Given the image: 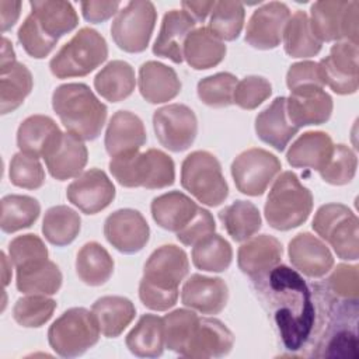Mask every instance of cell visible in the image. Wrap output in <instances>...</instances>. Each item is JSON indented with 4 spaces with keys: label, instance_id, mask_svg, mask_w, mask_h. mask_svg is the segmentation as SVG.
<instances>
[{
    "label": "cell",
    "instance_id": "cell-39",
    "mask_svg": "<svg viewBox=\"0 0 359 359\" xmlns=\"http://www.w3.org/2000/svg\"><path fill=\"white\" fill-rule=\"evenodd\" d=\"M226 231L234 241L251 238L262 224L258 208L248 201H236L219 212Z\"/></svg>",
    "mask_w": 359,
    "mask_h": 359
},
{
    "label": "cell",
    "instance_id": "cell-8",
    "mask_svg": "<svg viewBox=\"0 0 359 359\" xmlns=\"http://www.w3.org/2000/svg\"><path fill=\"white\" fill-rule=\"evenodd\" d=\"M356 0H320L311 4L310 27L314 36L323 43L349 41L358 43Z\"/></svg>",
    "mask_w": 359,
    "mask_h": 359
},
{
    "label": "cell",
    "instance_id": "cell-56",
    "mask_svg": "<svg viewBox=\"0 0 359 359\" xmlns=\"http://www.w3.org/2000/svg\"><path fill=\"white\" fill-rule=\"evenodd\" d=\"M21 11V1L0 0V18H1V32L10 29L18 20Z\"/></svg>",
    "mask_w": 359,
    "mask_h": 359
},
{
    "label": "cell",
    "instance_id": "cell-36",
    "mask_svg": "<svg viewBox=\"0 0 359 359\" xmlns=\"http://www.w3.org/2000/svg\"><path fill=\"white\" fill-rule=\"evenodd\" d=\"M76 272L86 285L101 286L114 272V259L98 243H86L76 257Z\"/></svg>",
    "mask_w": 359,
    "mask_h": 359
},
{
    "label": "cell",
    "instance_id": "cell-7",
    "mask_svg": "<svg viewBox=\"0 0 359 359\" xmlns=\"http://www.w3.org/2000/svg\"><path fill=\"white\" fill-rule=\"evenodd\" d=\"M314 231L325 240L341 259L356 261L359 257L358 217L342 203H327L318 208L313 219Z\"/></svg>",
    "mask_w": 359,
    "mask_h": 359
},
{
    "label": "cell",
    "instance_id": "cell-59",
    "mask_svg": "<svg viewBox=\"0 0 359 359\" xmlns=\"http://www.w3.org/2000/svg\"><path fill=\"white\" fill-rule=\"evenodd\" d=\"M1 258H3V264H4V280H3V283H4V286H6V285H8L10 276L7 275V272H8V268L6 266V255H4V252H1Z\"/></svg>",
    "mask_w": 359,
    "mask_h": 359
},
{
    "label": "cell",
    "instance_id": "cell-6",
    "mask_svg": "<svg viewBox=\"0 0 359 359\" xmlns=\"http://www.w3.org/2000/svg\"><path fill=\"white\" fill-rule=\"evenodd\" d=\"M100 327L93 314L84 307L66 310L48 330L50 348L63 358L83 355L100 339Z\"/></svg>",
    "mask_w": 359,
    "mask_h": 359
},
{
    "label": "cell",
    "instance_id": "cell-18",
    "mask_svg": "<svg viewBox=\"0 0 359 359\" xmlns=\"http://www.w3.org/2000/svg\"><path fill=\"white\" fill-rule=\"evenodd\" d=\"M233 344V332L220 320L199 317L182 356L194 359L222 358L231 351Z\"/></svg>",
    "mask_w": 359,
    "mask_h": 359
},
{
    "label": "cell",
    "instance_id": "cell-41",
    "mask_svg": "<svg viewBox=\"0 0 359 359\" xmlns=\"http://www.w3.org/2000/svg\"><path fill=\"white\" fill-rule=\"evenodd\" d=\"M41 213L39 202L28 195H6L1 199L0 227L4 233H15L31 227Z\"/></svg>",
    "mask_w": 359,
    "mask_h": 359
},
{
    "label": "cell",
    "instance_id": "cell-25",
    "mask_svg": "<svg viewBox=\"0 0 359 359\" xmlns=\"http://www.w3.org/2000/svg\"><path fill=\"white\" fill-rule=\"evenodd\" d=\"M139 91L150 104H163L175 98L181 91V81L175 70L161 62L149 60L139 69Z\"/></svg>",
    "mask_w": 359,
    "mask_h": 359
},
{
    "label": "cell",
    "instance_id": "cell-26",
    "mask_svg": "<svg viewBox=\"0 0 359 359\" xmlns=\"http://www.w3.org/2000/svg\"><path fill=\"white\" fill-rule=\"evenodd\" d=\"M257 136L278 151H283L290 139L299 132L286 112V98L276 97L264 111L255 118Z\"/></svg>",
    "mask_w": 359,
    "mask_h": 359
},
{
    "label": "cell",
    "instance_id": "cell-51",
    "mask_svg": "<svg viewBox=\"0 0 359 359\" xmlns=\"http://www.w3.org/2000/svg\"><path fill=\"white\" fill-rule=\"evenodd\" d=\"M272 94L271 83L261 76H247L237 83L233 104L243 109H255Z\"/></svg>",
    "mask_w": 359,
    "mask_h": 359
},
{
    "label": "cell",
    "instance_id": "cell-10",
    "mask_svg": "<svg viewBox=\"0 0 359 359\" xmlns=\"http://www.w3.org/2000/svg\"><path fill=\"white\" fill-rule=\"evenodd\" d=\"M282 165L268 150L252 147L240 153L231 163V175L237 189L248 196L262 195Z\"/></svg>",
    "mask_w": 359,
    "mask_h": 359
},
{
    "label": "cell",
    "instance_id": "cell-46",
    "mask_svg": "<svg viewBox=\"0 0 359 359\" xmlns=\"http://www.w3.org/2000/svg\"><path fill=\"white\" fill-rule=\"evenodd\" d=\"M56 309V302L45 294H29L15 302L14 320L25 328H38L48 323Z\"/></svg>",
    "mask_w": 359,
    "mask_h": 359
},
{
    "label": "cell",
    "instance_id": "cell-1",
    "mask_svg": "<svg viewBox=\"0 0 359 359\" xmlns=\"http://www.w3.org/2000/svg\"><path fill=\"white\" fill-rule=\"evenodd\" d=\"M52 108L69 133L94 140L107 121V107L84 83H66L55 88Z\"/></svg>",
    "mask_w": 359,
    "mask_h": 359
},
{
    "label": "cell",
    "instance_id": "cell-14",
    "mask_svg": "<svg viewBox=\"0 0 359 359\" xmlns=\"http://www.w3.org/2000/svg\"><path fill=\"white\" fill-rule=\"evenodd\" d=\"M104 236L119 252L135 254L147 244L150 227L139 210L125 208L115 210L105 219Z\"/></svg>",
    "mask_w": 359,
    "mask_h": 359
},
{
    "label": "cell",
    "instance_id": "cell-43",
    "mask_svg": "<svg viewBox=\"0 0 359 359\" xmlns=\"http://www.w3.org/2000/svg\"><path fill=\"white\" fill-rule=\"evenodd\" d=\"M244 17L245 11L243 3L220 0L215 3L208 28L220 41H234L243 29Z\"/></svg>",
    "mask_w": 359,
    "mask_h": 359
},
{
    "label": "cell",
    "instance_id": "cell-44",
    "mask_svg": "<svg viewBox=\"0 0 359 359\" xmlns=\"http://www.w3.org/2000/svg\"><path fill=\"white\" fill-rule=\"evenodd\" d=\"M199 317L187 309H177L163 317L164 342L170 351L184 355Z\"/></svg>",
    "mask_w": 359,
    "mask_h": 359
},
{
    "label": "cell",
    "instance_id": "cell-22",
    "mask_svg": "<svg viewBox=\"0 0 359 359\" xmlns=\"http://www.w3.org/2000/svg\"><path fill=\"white\" fill-rule=\"evenodd\" d=\"M62 135L63 132L50 116L31 115L18 126L17 146L25 154L43 158L59 143Z\"/></svg>",
    "mask_w": 359,
    "mask_h": 359
},
{
    "label": "cell",
    "instance_id": "cell-55",
    "mask_svg": "<svg viewBox=\"0 0 359 359\" xmlns=\"http://www.w3.org/2000/svg\"><path fill=\"white\" fill-rule=\"evenodd\" d=\"M121 1H81V13L86 21L93 24H100L109 20L118 13Z\"/></svg>",
    "mask_w": 359,
    "mask_h": 359
},
{
    "label": "cell",
    "instance_id": "cell-54",
    "mask_svg": "<svg viewBox=\"0 0 359 359\" xmlns=\"http://www.w3.org/2000/svg\"><path fill=\"white\" fill-rule=\"evenodd\" d=\"M286 84L290 91L306 86L324 87L318 63L309 60L293 63L287 70Z\"/></svg>",
    "mask_w": 359,
    "mask_h": 359
},
{
    "label": "cell",
    "instance_id": "cell-30",
    "mask_svg": "<svg viewBox=\"0 0 359 359\" xmlns=\"http://www.w3.org/2000/svg\"><path fill=\"white\" fill-rule=\"evenodd\" d=\"M29 6L39 28L55 41L72 32L79 24L77 13L69 1L32 0Z\"/></svg>",
    "mask_w": 359,
    "mask_h": 359
},
{
    "label": "cell",
    "instance_id": "cell-50",
    "mask_svg": "<svg viewBox=\"0 0 359 359\" xmlns=\"http://www.w3.org/2000/svg\"><path fill=\"white\" fill-rule=\"evenodd\" d=\"M10 261L15 268H22L48 259V248L36 234H22L8 244Z\"/></svg>",
    "mask_w": 359,
    "mask_h": 359
},
{
    "label": "cell",
    "instance_id": "cell-27",
    "mask_svg": "<svg viewBox=\"0 0 359 359\" xmlns=\"http://www.w3.org/2000/svg\"><path fill=\"white\" fill-rule=\"evenodd\" d=\"M87 158L88 151L83 140L69 132L63 133L53 150L43 157L49 174L59 181L79 177L87 164Z\"/></svg>",
    "mask_w": 359,
    "mask_h": 359
},
{
    "label": "cell",
    "instance_id": "cell-37",
    "mask_svg": "<svg viewBox=\"0 0 359 359\" xmlns=\"http://www.w3.org/2000/svg\"><path fill=\"white\" fill-rule=\"evenodd\" d=\"M34 86L28 67L15 62L0 69V112L6 115L15 111L29 95Z\"/></svg>",
    "mask_w": 359,
    "mask_h": 359
},
{
    "label": "cell",
    "instance_id": "cell-9",
    "mask_svg": "<svg viewBox=\"0 0 359 359\" xmlns=\"http://www.w3.org/2000/svg\"><path fill=\"white\" fill-rule=\"evenodd\" d=\"M157 11L149 0L129 1L118 11L111 25V35L116 46L129 53H139L149 46Z\"/></svg>",
    "mask_w": 359,
    "mask_h": 359
},
{
    "label": "cell",
    "instance_id": "cell-53",
    "mask_svg": "<svg viewBox=\"0 0 359 359\" xmlns=\"http://www.w3.org/2000/svg\"><path fill=\"white\" fill-rule=\"evenodd\" d=\"M328 283L331 289L341 297L356 299L358 297V265L339 264L331 273Z\"/></svg>",
    "mask_w": 359,
    "mask_h": 359
},
{
    "label": "cell",
    "instance_id": "cell-5",
    "mask_svg": "<svg viewBox=\"0 0 359 359\" xmlns=\"http://www.w3.org/2000/svg\"><path fill=\"white\" fill-rule=\"evenodd\" d=\"M181 185L202 205L219 206L229 195V187L219 160L209 151L189 153L181 165Z\"/></svg>",
    "mask_w": 359,
    "mask_h": 359
},
{
    "label": "cell",
    "instance_id": "cell-13",
    "mask_svg": "<svg viewBox=\"0 0 359 359\" xmlns=\"http://www.w3.org/2000/svg\"><path fill=\"white\" fill-rule=\"evenodd\" d=\"M188 269L187 252L174 244H165L150 254L140 282L157 289L178 292V285L187 276Z\"/></svg>",
    "mask_w": 359,
    "mask_h": 359
},
{
    "label": "cell",
    "instance_id": "cell-4",
    "mask_svg": "<svg viewBox=\"0 0 359 359\" xmlns=\"http://www.w3.org/2000/svg\"><path fill=\"white\" fill-rule=\"evenodd\" d=\"M107 57L105 38L98 31L84 27L50 59L49 69L57 79L83 77L95 70Z\"/></svg>",
    "mask_w": 359,
    "mask_h": 359
},
{
    "label": "cell",
    "instance_id": "cell-47",
    "mask_svg": "<svg viewBox=\"0 0 359 359\" xmlns=\"http://www.w3.org/2000/svg\"><path fill=\"white\" fill-rule=\"evenodd\" d=\"M356 167L358 158L355 151L345 144H334L331 157L318 172L331 185H345L353 180Z\"/></svg>",
    "mask_w": 359,
    "mask_h": 359
},
{
    "label": "cell",
    "instance_id": "cell-52",
    "mask_svg": "<svg viewBox=\"0 0 359 359\" xmlns=\"http://www.w3.org/2000/svg\"><path fill=\"white\" fill-rule=\"evenodd\" d=\"M216 230V223L212 213L199 206L195 217L177 234V238L184 245L194 247L202 238L210 236Z\"/></svg>",
    "mask_w": 359,
    "mask_h": 359
},
{
    "label": "cell",
    "instance_id": "cell-57",
    "mask_svg": "<svg viewBox=\"0 0 359 359\" xmlns=\"http://www.w3.org/2000/svg\"><path fill=\"white\" fill-rule=\"evenodd\" d=\"M216 1H182V10L187 11L195 21L203 22L208 14L212 13Z\"/></svg>",
    "mask_w": 359,
    "mask_h": 359
},
{
    "label": "cell",
    "instance_id": "cell-24",
    "mask_svg": "<svg viewBox=\"0 0 359 359\" xmlns=\"http://www.w3.org/2000/svg\"><path fill=\"white\" fill-rule=\"evenodd\" d=\"M196 21L184 10H170L164 14L160 32L153 45V53L181 63L187 36L194 31Z\"/></svg>",
    "mask_w": 359,
    "mask_h": 359
},
{
    "label": "cell",
    "instance_id": "cell-2",
    "mask_svg": "<svg viewBox=\"0 0 359 359\" xmlns=\"http://www.w3.org/2000/svg\"><path fill=\"white\" fill-rule=\"evenodd\" d=\"M109 171L126 188L161 189L172 185L175 180L172 158L158 149L142 153L136 150L111 157Z\"/></svg>",
    "mask_w": 359,
    "mask_h": 359
},
{
    "label": "cell",
    "instance_id": "cell-28",
    "mask_svg": "<svg viewBox=\"0 0 359 359\" xmlns=\"http://www.w3.org/2000/svg\"><path fill=\"white\" fill-rule=\"evenodd\" d=\"M332 139L321 130H310L300 135L289 147L286 160L296 168H313L320 171L331 157Z\"/></svg>",
    "mask_w": 359,
    "mask_h": 359
},
{
    "label": "cell",
    "instance_id": "cell-33",
    "mask_svg": "<svg viewBox=\"0 0 359 359\" xmlns=\"http://www.w3.org/2000/svg\"><path fill=\"white\" fill-rule=\"evenodd\" d=\"M135 86V70L125 60L108 62L94 77L97 93L109 102L123 101L133 93Z\"/></svg>",
    "mask_w": 359,
    "mask_h": 359
},
{
    "label": "cell",
    "instance_id": "cell-19",
    "mask_svg": "<svg viewBox=\"0 0 359 359\" xmlns=\"http://www.w3.org/2000/svg\"><path fill=\"white\" fill-rule=\"evenodd\" d=\"M182 304L202 314H219L227 304L229 287L220 278L191 275L182 286Z\"/></svg>",
    "mask_w": 359,
    "mask_h": 359
},
{
    "label": "cell",
    "instance_id": "cell-40",
    "mask_svg": "<svg viewBox=\"0 0 359 359\" xmlns=\"http://www.w3.org/2000/svg\"><path fill=\"white\" fill-rule=\"evenodd\" d=\"M80 229V215L66 205L49 208L42 222V233L45 238L56 247H63L74 241Z\"/></svg>",
    "mask_w": 359,
    "mask_h": 359
},
{
    "label": "cell",
    "instance_id": "cell-49",
    "mask_svg": "<svg viewBox=\"0 0 359 359\" xmlns=\"http://www.w3.org/2000/svg\"><path fill=\"white\" fill-rule=\"evenodd\" d=\"M18 42L24 48V50L35 57V59H43L46 57L56 46L57 41L49 38L38 25L36 20L32 14H29L17 32Z\"/></svg>",
    "mask_w": 359,
    "mask_h": 359
},
{
    "label": "cell",
    "instance_id": "cell-21",
    "mask_svg": "<svg viewBox=\"0 0 359 359\" xmlns=\"http://www.w3.org/2000/svg\"><path fill=\"white\" fill-rule=\"evenodd\" d=\"M282 244L268 234L245 240L238 248L237 264L243 273L257 279L268 275L282 259Z\"/></svg>",
    "mask_w": 359,
    "mask_h": 359
},
{
    "label": "cell",
    "instance_id": "cell-11",
    "mask_svg": "<svg viewBox=\"0 0 359 359\" xmlns=\"http://www.w3.org/2000/svg\"><path fill=\"white\" fill-rule=\"evenodd\" d=\"M153 128L160 144L171 151H184L195 142L198 121L184 104H168L153 114Z\"/></svg>",
    "mask_w": 359,
    "mask_h": 359
},
{
    "label": "cell",
    "instance_id": "cell-17",
    "mask_svg": "<svg viewBox=\"0 0 359 359\" xmlns=\"http://www.w3.org/2000/svg\"><path fill=\"white\" fill-rule=\"evenodd\" d=\"M286 112L289 121L297 126L325 123L332 114L331 95L318 86H306L290 91L286 98Z\"/></svg>",
    "mask_w": 359,
    "mask_h": 359
},
{
    "label": "cell",
    "instance_id": "cell-58",
    "mask_svg": "<svg viewBox=\"0 0 359 359\" xmlns=\"http://www.w3.org/2000/svg\"><path fill=\"white\" fill-rule=\"evenodd\" d=\"M15 53H14V49L11 46V42L3 36V46H1V62H0V69L3 67H7L13 63H15Z\"/></svg>",
    "mask_w": 359,
    "mask_h": 359
},
{
    "label": "cell",
    "instance_id": "cell-34",
    "mask_svg": "<svg viewBox=\"0 0 359 359\" xmlns=\"http://www.w3.org/2000/svg\"><path fill=\"white\" fill-rule=\"evenodd\" d=\"M128 349L139 358H157L165 348L163 318L156 314H143L126 335Z\"/></svg>",
    "mask_w": 359,
    "mask_h": 359
},
{
    "label": "cell",
    "instance_id": "cell-15",
    "mask_svg": "<svg viewBox=\"0 0 359 359\" xmlns=\"http://www.w3.org/2000/svg\"><path fill=\"white\" fill-rule=\"evenodd\" d=\"M66 196L86 215H95L111 205L115 198V187L100 168L81 172L67 187Z\"/></svg>",
    "mask_w": 359,
    "mask_h": 359
},
{
    "label": "cell",
    "instance_id": "cell-20",
    "mask_svg": "<svg viewBox=\"0 0 359 359\" xmlns=\"http://www.w3.org/2000/svg\"><path fill=\"white\" fill-rule=\"evenodd\" d=\"M287 252L292 265L310 278L324 276L334 265L330 248L307 231L299 233L290 240Z\"/></svg>",
    "mask_w": 359,
    "mask_h": 359
},
{
    "label": "cell",
    "instance_id": "cell-35",
    "mask_svg": "<svg viewBox=\"0 0 359 359\" xmlns=\"http://www.w3.org/2000/svg\"><path fill=\"white\" fill-rule=\"evenodd\" d=\"M17 289L25 294H55L62 286V272L49 259L17 268Z\"/></svg>",
    "mask_w": 359,
    "mask_h": 359
},
{
    "label": "cell",
    "instance_id": "cell-29",
    "mask_svg": "<svg viewBox=\"0 0 359 359\" xmlns=\"http://www.w3.org/2000/svg\"><path fill=\"white\" fill-rule=\"evenodd\" d=\"M150 209L154 222L161 229L178 233L195 217L199 206L185 194L171 191L154 198Z\"/></svg>",
    "mask_w": 359,
    "mask_h": 359
},
{
    "label": "cell",
    "instance_id": "cell-31",
    "mask_svg": "<svg viewBox=\"0 0 359 359\" xmlns=\"http://www.w3.org/2000/svg\"><path fill=\"white\" fill-rule=\"evenodd\" d=\"M226 45L208 27L194 29L184 43V59L195 70L217 66L226 56Z\"/></svg>",
    "mask_w": 359,
    "mask_h": 359
},
{
    "label": "cell",
    "instance_id": "cell-12",
    "mask_svg": "<svg viewBox=\"0 0 359 359\" xmlns=\"http://www.w3.org/2000/svg\"><path fill=\"white\" fill-rule=\"evenodd\" d=\"M358 55V43L349 41L335 42L330 55L318 63L324 86L341 95L356 93L359 86Z\"/></svg>",
    "mask_w": 359,
    "mask_h": 359
},
{
    "label": "cell",
    "instance_id": "cell-32",
    "mask_svg": "<svg viewBox=\"0 0 359 359\" xmlns=\"http://www.w3.org/2000/svg\"><path fill=\"white\" fill-rule=\"evenodd\" d=\"M91 311L107 338L119 337L136 314L133 303L123 296H102L93 303Z\"/></svg>",
    "mask_w": 359,
    "mask_h": 359
},
{
    "label": "cell",
    "instance_id": "cell-16",
    "mask_svg": "<svg viewBox=\"0 0 359 359\" xmlns=\"http://www.w3.org/2000/svg\"><path fill=\"white\" fill-rule=\"evenodd\" d=\"M289 17L290 10L285 3L269 1L262 4L250 17L245 29V42L261 50L279 46Z\"/></svg>",
    "mask_w": 359,
    "mask_h": 359
},
{
    "label": "cell",
    "instance_id": "cell-23",
    "mask_svg": "<svg viewBox=\"0 0 359 359\" xmlns=\"http://www.w3.org/2000/svg\"><path fill=\"white\" fill-rule=\"evenodd\" d=\"M147 140L142 119L130 111H116L105 132V150L111 157L136 151Z\"/></svg>",
    "mask_w": 359,
    "mask_h": 359
},
{
    "label": "cell",
    "instance_id": "cell-45",
    "mask_svg": "<svg viewBox=\"0 0 359 359\" xmlns=\"http://www.w3.org/2000/svg\"><path fill=\"white\" fill-rule=\"evenodd\" d=\"M237 79L229 72H220L208 76L198 83L199 100L213 108H224L233 104V95L237 86Z\"/></svg>",
    "mask_w": 359,
    "mask_h": 359
},
{
    "label": "cell",
    "instance_id": "cell-42",
    "mask_svg": "<svg viewBox=\"0 0 359 359\" xmlns=\"http://www.w3.org/2000/svg\"><path fill=\"white\" fill-rule=\"evenodd\" d=\"M231 259L233 250L230 243L216 233L202 238L192 248V262L202 271L223 272L230 266Z\"/></svg>",
    "mask_w": 359,
    "mask_h": 359
},
{
    "label": "cell",
    "instance_id": "cell-38",
    "mask_svg": "<svg viewBox=\"0 0 359 359\" xmlns=\"http://www.w3.org/2000/svg\"><path fill=\"white\" fill-rule=\"evenodd\" d=\"M282 39L285 52L292 57H311L321 50V42L311 31L309 15L302 10L289 17Z\"/></svg>",
    "mask_w": 359,
    "mask_h": 359
},
{
    "label": "cell",
    "instance_id": "cell-3",
    "mask_svg": "<svg viewBox=\"0 0 359 359\" xmlns=\"http://www.w3.org/2000/svg\"><path fill=\"white\" fill-rule=\"evenodd\" d=\"M313 209V195L292 171H283L273 182L264 215L275 230L286 231L302 226Z\"/></svg>",
    "mask_w": 359,
    "mask_h": 359
},
{
    "label": "cell",
    "instance_id": "cell-48",
    "mask_svg": "<svg viewBox=\"0 0 359 359\" xmlns=\"http://www.w3.org/2000/svg\"><path fill=\"white\" fill-rule=\"evenodd\" d=\"M8 177L13 185L25 189H38L45 182V171L39 160L22 151L13 156Z\"/></svg>",
    "mask_w": 359,
    "mask_h": 359
}]
</instances>
